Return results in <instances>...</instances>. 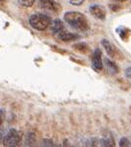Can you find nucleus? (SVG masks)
Returning <instances> with one entry per match:
<instances>
[{
  "instance_id": "nucleus-17",
  "label": "nucleus",
  "mask_w": 131,
  "mask_h": 147,
  "mask_svg": "<svg viewBox=\"0 0 131 147\" xmlns=\"http://www.w3.org/2000/svg\"><path fill=\"white\" fill-rule=\"evenodd\" d=\"M69 1H70V3L72 4V5L79 6V5H81V4H83L85 0H69Z\"/></svg>"
},
{
  "instance_id": "nucleus-7",
  "label": "nucleus",
  "mask_w": 131,
  "mask_h": 147,
  "mask_svg": "<svg viewBox=\"0 0 131 147\" xmlns=\"http://www.w3.org/2000/svg\"><path fill=\"white\" fill-rule=\"evenodd\" d=\"M57 37H58V39H60V40L63 41V42H72V41L78 40L79 39V36L77 35V34L71 33V32L65 31V30L60 32L59 34H57Z\"/></svg>"
},
{
  "instance_id": "nucleus-20",
  "label": "nucleus",
  "mask_w": 131,
  "mask_h": 147,
  "mask_svg": "<svg viewBox=\"0 0 131 147\" xmlns=\"http://www.w3.org/2000/svg\"><path fill=\"white\" fill-rule=\"evenodd\" d=\"M116 1H119V2H123V1H125V0H116Z\"/></svg>"
},
{
  "instance_id": "nucleus-12",
  "label": "nucleus",
  "mask_w": 131,
  "mask_h": 147,
  "mask_svg": "<svg viewBox=\"0 0 131 147\" xmlns=\"http://www.w3.org/2000/svg\"><path fill=\"white\" fill-rule=\"evenodd\" d=\"M74 48L76 50H78L79 52H83V53H85V52H87L89 50V46H87L85 43H77V44L74 45Z\"/></svg>"
},
{
  "instance_id": "nucleus-13",
  "label": "nucleus",
  "mask_w": 131,
  "mask_h": 147,
  "mask_svg": "<svg viewBox=\"0 0 131 147\" xmlns=\"http://www.w3.org/2000/svg\"><path fill=\"white\" fill-rule=\"evenodd\" d=\"M36 0H18V3L20 4L21 6H23V7H31V6H33V4L35 3Z\"/></svg>"
},
{
  "instance_id": "nucleus-6",
  "label": "nucleus",
  "mask_w": 131,
  "mask_h": 147,
  "mask_svg": "<svg viewBox=\"0 0 131 147\" xmlns=\"http://www.w3.org/2000/svg\"><path fill=\"white\" fill-rule=\"evenodd\" d=\"M39 5L43 9L50 10V11L58 12L61 9V6L55 0H39Z\"/></svg>"
},
{
  "instance_id": "nucleus-3",
  "label": "nucleus",
  "mask_w": 131,
  "mask_h": 147,
  "mask_svg": "<svg viewBox=\"0 0 131 147\" xmlns=\"http://www.w3.org/2000/svg\"><path fill=\"white\" fill-rule=\"evenodd\" d=\"M22 141V136L17 129L11 128L4 135L2 142L4 147H18Z\"/></svg>"
},
{
  "instance_id": "nucleus-21",
  "label": "nucleus",
  "mask_w": 131,
  "mask_h": 147,
  "mask_svg": "<svg viewBox=\"0 0 131 147\" xmlns=\"http://www.w3.org/2000/svg\"><path fill=\"white\" fill-rule=\"evenodd\" d=\"M4 1H6V0H0V2H4Z\"/></svg>"
},
{
  "instance_id": "nucleus-2",
  "label": "nucleus",
  "mask_w": 131,
  "mask_h": 147,
  "mask_svg": "<svg viewBox=\"0 0 131 147\" xmlns=\"http://www.w3.org/2000/svg\"><path fill=\"white\" fill-rule=\"evenodd\" d=\"M51 18L46 14H42V13H38V14H34L30 16L29 23L32 28L38 31H44L46 30L49 26L51 25Z\"/></svg>"
},
{
  "instance_id": "nucleus-15",
  "label": "nucleus",
  "mask_w": 131,
  "mask_h": 147,
  "mask_svg": "<svg viewBox=\"0 0 131 147\" xmlns=\"http://www.w3.org/2000/svg\"><path fill=\"white\" fill-rule=\"evenodd\" d=\"M91 147H102L101 142H100V139H98V138H96V137L91 138Z\"/></svg>"
},
{
  "instance_id": "nucleus-18",
  "label": "nucleus",
  "mask_w": 131,
  "mask_h": 147,
  "mask_svg": "<svg viewBox=\"0 0 131 147\" xmlns=\"http://www.w3.org/2000/svg\"><path fill=\"white\" fill-rule=\"evenodd\" d=\"M124 75H125L126 78H128V79H131V67H128V68L126 69L125 72H124Z\"/></svg>"
},
{
  "instance_id": "nucleus-8",
  "label": "nucleus",
  "mask_w": 131,
  "mask_h": 147,
  "mask_svg": "<svg viewBox=\"0 0 131 147\" xmlns=\"http://www.w3.org/2000/svg\"><path fill=\"white\" fill-rule=\"evenodd\" d=\"M101 45L103 46L105 52H106V53L108 54L110 57L114 58L115 56H116V54H117L116 49H115V47L113 46V45L111 44L108 40H106V39H102V40H101Z\"/></svg>"
},
{
  "instance_id": "nucleus-9",
  "label": "nucleus",
  "mask_w": 131,
  "mask_h": 147,
  "mask_svg": "<svg viewBox=\"0 0 131 147\" xmlns=\"http://www.w3.org/2000/svg\"><path fill=\"white\" fill-rule=\"evenodd\" d=\"M24 147H37V137L34 132H28L25 135Z\"/></svg>"
},
{
  "instance_id": "nucleus-1",
  "label": "nucleus",
  "mask_w": 131,
  "mask_h": 147,
  "mask_svg": "<svg viewBox=\"0 0 131 147\" xmlns=\"http://www.w3.org/2000/svg\"><path fill=\"white\" fill-rule=\"evenodd\" d=\"M64 19L69 25L78 31H87L89 29V23L87 18L83 13L70 11L64 15Z\"/></svg>"
},
{
  "instance_id": "nucleus-5",
  "label": "nucleus",
  "mask_w": 131,
  "mask_h": 147,
  "mask_svg": "<svg viewBox=\"0 0 131 147\" xmlns=\"http://www.w3.org/2000/svg\"><path fill=\"white\" fill-rule=\"evenodd\" d=\"M89 12L91 13V15L93 17H95L96 19H99V20L103 21L106 18V11H105V8L103 6L100 5H91L89 7Z\"/></svg>"
},
{
  "instance_id": "nucleus-14",
  "label": "nucleus",
  "mask_w": 131,
  "mask_h": 147,
  "mask_svg": "<svg viewBox=\"0 0 131 147\" xmlns=\"http://www.w3.org/2000/svg\"><path fill=\"white\" fill-rule=\"evenodd\" d=\"M119 147H131V143L127 137H122L119 140Z\"/></svg>"
},
{
  "instance_id": "nucleus-4",
  "label": "nucleus",
  "mask_w": 131,
  "mask_h": 147,
  "mask_svg": "<svg viewBox=\"0 0 131 147\" xmlns=\"http://www.w3.org/2000/svg\"><path fill=\"white\" fill-rule=\"evenodd\" d=\"M91 67L95 72H100L103 69V62L101 59V52L99 49L94 50L91 56Z\"/></svg>"
},
{
  "instance_id": "nucleus-16",
  "label": "nucleus",
  "mask_w": 131,
  "mask_h": 147,
  "mask_svg": "<svg viewBox=\"0 0 131 147\" xmlns=\"http://www.w3.org/2000/svg\"><path fill=\"white\" fill-rule=\"evenodd\" d=\"M6 117V110L4 109H0V127H2L4 120Z\"/></svg>"
},
{
  "instance_id": "nucleus-19",
  "label": "nucleus",
  "mask_w": 131,
  "mask_h": 147,
  "mask_svg": "<svg viewBox=\"0 0 131 147\" xmlns=\"http://www.w3.org/2000/svg\"><path fill=\"white\" fill-rule=\"evenodd\" d=\"M63 147H74L71 144V142L69 141L68 139H65L64 140V142H63Z\"/></svg>"
},
{
  "instance_id": "nucleus-11",
  "label": "nucleus",
  "mask_w": 131,
  "mask_h": 147,
  "mask_svg": "<svg viewBox=\"0 0 131 147\" xmlns=\"http://www.w3.org/2000/svg\"><path fill=\"white\" fill-rule=\"evenodd\" d=\"M104 65H105V67H106L107 70H108L111 74H113V75H114V74H118V72H119V69H118L117 65L113 61L107 59V58L104 59Z\"/></svg>"
},
{
  "instance_id": "nucleus-10",
  "label": "nucleus",
  "mask_w": 131,
  "mask_h": 147,
  "mask_svg": "<svg viewBox=\"0 0 131 147\" xmlns=\"http://www.w3.org/2000/svg\"><path fill=\"white\" fill-rule=\"evenodd\" d=\"M50 27H51V30H52V33L55 34V35L59 34L60 32L64 31V23L62 22L60 19H56L53 22H51Z\"/></svg>"
}]
</instances>
